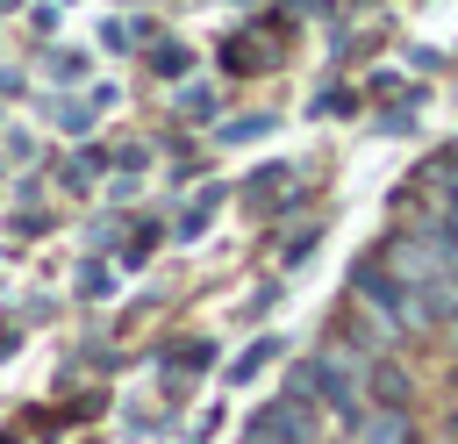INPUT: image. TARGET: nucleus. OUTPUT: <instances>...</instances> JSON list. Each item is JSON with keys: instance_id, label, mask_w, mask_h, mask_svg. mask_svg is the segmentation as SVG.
I'll return each mask as SVG.
<instances>
[{"instance_id": "6e6552de", "label": "nucleus", "mask_w": 458, "mask_h": 444, "mask_svg": "<svg viewBox=\"0 0 458 444\" xmlns=\"http://www.w3.org/2000/svg\"><path fill=\"white\" fill-rule=\"evenodd\" d=\"M265 129H272V122H265V115H243V122H229V129H222V136H236V143H243V136H265Z\"/></svg>"}, {"instance_id": "423d86ee", "label": "nucleus", "mask_w": 458, "mask_h": 444, "mask_svg": "<svg viewBox=\"0 0 458 444\" xmlns=\"http://www.w3.org/2000/svg\"><path fill=\"white\" fill-rule=\"evenodd\" d=\"M272 358H279V344L265 337V344H250V351H243V358L229 365V380H250V372H258V365H272Z\"/></svg>"}, {"instance_id": "1a4fd4ad", "label": "nucleus", "mask_w": 458, "mask_h": 444, "mask_svg": "<svg viewBox=\"0 0 458 444\" xmlns=\"http://www.w3.org/2000/svg\"><path fill=\"white\" fill-rule=\"evenodd\" d=\"M429 215H437V222H444V236H451V243H458V201H437V208H429Z\"/></svg>"}, {"instance_id": "f257e3e1", "label": "nucleus", "mask_w": 458, "mask_h": 444, "mask_svg": "<svg viewBox=\"0 0 458 444\" xmlns=\"http://www.w3.org/2000/svg\"><path fill=\"white\" fill-rule=\"evenodd\" d=\"M365 372H372V358L351 344V337H329L315 358H301L293 372H286V394H301V401H315L322 415H336L344 430L372 408V394H365Z\"/></svg>"}, {"instance_id": "39448f33", "label": "nucleus", "mask_w": 458, "mask_h": 444, "mask_svg": "<svg viewBox=\"0 0 458 444\" xmlns=\"http://www.w3.org/2000/svg\"><path fill=\"white\" fill-rule=\"evenodd\" d=\"M365 394H372L379 408H408V401H415V372H408V365H386V358H372V372H365Z\"/></svg>"}, {"instance_id": "9d476101", "label": "nucleus", "mask_w": 458, "mask_h": 444, "mask_svg": "<svg viewBox=\"0 0 458 444\" xmlns=\"http://www.w3.org/2000/svg\"><path fill=\"white\" fill-rule=\"evenodd\" d=\"M451 380H458V365H451Z\"/></svg>"}, {"instance_id": "f03ea898", "label": "nucleus", "mask_w": 458, "mask_h": 444, "mask_svg": "<svg viewBox=\"0 0 458 444\" xmlns=\"http://www.w3.org/2000/svg\"><path fill=\"white\" fill-rule=\"evenodd\" d=\"M351 301H358L365 315H379L401 344L437 337V308H429V294H422V286H408L386 258H358V265H351Z\"/></svg>"}, {"instance_id": "0eeeda50", "label": "nucleus", "mask_w": 458, "mask_h": 444, "mask_svg": "<svg viewBox=\"0 0 458 444\" xmlns=\"http://www.w3.org/2000/svg\"><path fill=\"white\" fill-rule=\"evenodd\" d=\"M179 107H186V115H215V93H208V86H186V100H179Z\"/></svg>"}, {"instance_id": "7ed1b4c3", "label": "nucleus", "mask_w": 458, "mask_h": 444, "mask_svg": "<svg viewBox=\"0 0 458 444\" xmlns=\"http://www.w3.org/2000/svg\"><path fill=\"white\" fill-rule=\"evenodd\" d=\"M250 444H322V408L301 401V394H279V401L258 408Z\"/></svg>"}, {"instance_id": "20e7f679", "label": "nucleus", "mask_w": 458, "mask_h": 444, "mask_svg": "<svg viewBox=\"0 0 458 444\" xmlns=\"http://www.w3.org/2000/svg\"><path fill=\"white\" fill-rule=\"evenodd\" d=\"M351 444H415V415L408 408H365L358 423H351Z\"/></svg>"}]
</instances>
